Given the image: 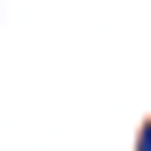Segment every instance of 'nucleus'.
<instances>
[]
</instances>
